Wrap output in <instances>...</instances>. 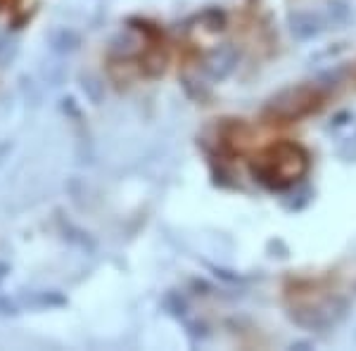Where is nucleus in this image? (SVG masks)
I'll list each match as a JSON object with an SVG mask.
<instances>
[{
  "mask_svg": "<svg viewBox=\"0 0 356 351\" xmlns=\"http://www.w3.org/2000/svg\"><path fill=\"white\" fill-rule=\"evenodd\" d=\"M328 90L321 85H297L280 93L271 105L266 107L268 124H292L321 112L328 105Z\"/></svg>",
  "mask_w": 356,
  "mask_h": 351,
  "instance_id": "obj_3",
  "label": "nucleus"
},
{
  "mask_svg": "<svg viewBox=\"0 0 356 351\" xmlns=\"http://www.w3.org/2000/svg\"><path fill=\"white\" fill-rule=\"evenodd\" d=\"M312 162L309 152L295 140H271L257 147L250 157V171L257 183L268 190H290L307 178Z\"/></svg>",
  "mask_w": 356,
  "mask_h": 351,
  "instance_id": "obj_2",
  "label": "nucleus"
},
{
  "mask_svg": "<svg viewBox=\"0 0 356 351\" xmlns=\"http://www.w3.org/2000/svg\"><path fill=\"white\" fill-rule=\"evenodd\" d=\"M354 290L352 278L340 268L297 273L285 283L283 297L292 316L307 323H323L342 309L344 299Z\"/></svg>",
  "mask_w": 356,
  "mask_h": 351,
  "instance_id": "obj_1",
  "label": "nucleus"
}]
</instances>
